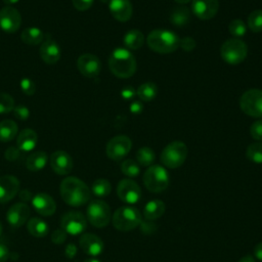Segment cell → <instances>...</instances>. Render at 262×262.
I'll list each match as a JSON object with an SVG mask.
<instances>
[{"mask_svg":"<svg viewBox=\"0 0 262 262\" xmlns=\"http://www.w3.org/2000/svg\"><path fill=\"white\" fill-rule=\"evenodd\" d=\"M17 135V124L13 120H3L0 122V141L8 142Z\"/></svg>","mask_w":262,"mask_h":262,"instance_id":"27","label":"cell"},{"mask_svg":"<svg viewBox=\"0 0 262 262\" xmlns=\"http://www.w3.org/2000/svg\"><path fill=\"white\" fill-rule=\"evenodd\" d=\"M76 254H77V247L74 244H69L64 249V255L69 259H72L76 256Z\"/></svg>","mask_w":262,"mask_h":262,"instance_id":"47","label":"cell"},{"mask_svg":"<svg viewBox=\"0 0 262 262\" xmlns=\"http://www.w3.org/2000/svg\"><path fill=\"white\" fill-rule=\"evenodd\" d=\"M218 8V0H192L191 4V10L193 14L202 20L213 18L217 13Z\"/></svg>","mask_w":262,"mask_h":262,"instance_id":"16","label":"cell"},{"mask_svg":"<svg viewBox=\"0 0 262 262\" xmlns=\"http://www.w3.org/2000/svg\"><path fill=\"white\" fill-rule=\"evenodd\" d=\"M49 164L54 173L58 175L69 174L74 166L72 157L64 150H56L51 154Z\"/></svg>","mask_w":262,"mask_h":262,"instance_id":"15","label":"cell"},{"mask_svg":"<svg viewBox=\"0 0 262 262\" xmlns=\"http://www.w3.org/2000/svg\"><path fill=\"white\" fill-rule=\"evenodd\" d=\"M176 3H178V4H187V3H189L191 0H174Z\"/></svg>","mask_w":262,"mask_h":262,"instance_id":"53","label":"cell"},{"mask_svg":"<svg viewBox=\"0 0 262 262\" xmlns=\"http://www.w3.org/2000/svg\"><path fill=\"white\" fill-rule=\"evenodd\" d=\"M13 115L20 121H26L30 117V111L26 105L18 104L13 108Z\"/></svg>","mask_w":262,"mask_h":262,"instance_id":"41","label":"cell"},{"mask_svg":"<svg viewBox=\"0 0 262 262\" xmlns=\"http://www.w3.org/2000/svg\"><path fill=\"white\" fill-rule=\"evenodd\" d=\"M84 262H100V261H98V260H96V259H87V260H85Z\"/></svg>","mask_w":262,"mask_h":262,"instance_id":"54","label":"cell"},{"mask_svg":"<svg viewBox=\"0 0 262 262\" xmlns=\"http://www.w3.org/2000/svg\"><path fill=\"white\" fill-rule=\"evenodd\" d=\"M117 194L119 199L128 205H134L141 199V188L132 179H122L117 185Z\"/></svg>","mask_w":262,"mask_h":262,"instance_id":"11","label":"cell"},{"mask_svg":"<svg viewBox=\"0 0 262 262\" xmlns=\"http://www.w3.org/2000/svg\"><path fill=\"white\" fill-rule=\"evenodd\" d=\"M246 157L253 163L262 164V142L257 141L251 143L246 150Z\"/></svg>","mask_w":262,"mask_h":262,"instance_id":"34","label":"cell"},{"mask_svg":"<svg viewBox=\"0 0 262 262\" xmlns=\"http://www.w3.org/2000/svg\"><path fill=\"white\" fill-rule=\"evenodd\" d=\"M143 183L147 190L159 193L167 189L169 185V174L160 165L149 166L143 174Z\"/></svg>","mask_w":262,"mask_h":262,"instance_id":"6","label":"cell"},{"mask_svg":"<svg viewBox=\"0 0 262 262\" xmlns=\"http://www.w3.org/2000/svg\"><path fill=\"white\" fill-rule=\"evenodd\" d=\"M18 1H19V0H3V2H4L5 4H7V5H9V6H11V5L17 3Z\"/></svg>","mask_w":262,"mask_h":262,"instance_id":"52","label":"cell"},{"mask_svg":"<svg viewBox=\"0 0 262 262\" xmlns=\"http://www.w3.org/2000/svg\"><path fill=\"white\" fill-rule=\"evenodd\" d=\"M228 30L231 36H233V38H238L241 39V37H243L246 32H247V27L245 25V23L242 19H232L229 23L228 26Z\"/></svg>","mask_w":262,"mask_h":262,"instance_id":"37","label":"cell"},{"mask_svg":"<svg viewBox=\"0 0 262 262\" xmlns=\"http://www.w3.org/2000/svg\"><path fill=\"white\" fill-rule=\"evenodd\" d=\"M156 160L155 151L147 146L140 147L136 152V162L143 167H149Z\"/></svg>","mask_w":262,"mask_h":262,"instance_id":"32","label":"cell"},{"mask_svg":"<svg viewBox=\"0 0 262 262\" xmlns=\"http://www.w3.org/2000/svg\"><path fill=\"white\" fill-rule=\"evenodd\" d=\"M1 233H2V225L0 223V235H1Z\"/></svg>","mask_w":262,"mask_h":262,"instance_id":"55","label":"cell"},{"mask_svg":"<svg viewBox=\"0 0 262 262\" xmlns=\"http://www.w3.org/2000/svg\"><path fill=\"white\" fill-rule=\"evenodd\" d=\"M79 245L85 254L93 257L100 255L103 252L104 248L102 239L98 235L90 232L81 235L79 239Z\"/></svg>","mask_w":262,"mask_h":262,"instance_id":"19","label":"cell"},{"mask_svg":"<svg viewBox=\"0 0 262 262\" xmlns=\"http://www.w3.org/2000/svg\"><path fill=\"white\" fill-rule=\"evenodd\" d=\"M19 198H20V200H23V201H29V200H31L32 201V199H33V194L29 191V190H27V189H25V190H21V192L19 193Z\"/></svg>","mask_w":262,"mask_h":262,"instance_id":"50","label":"cell"},{"mask_svg":"<svg viewBox=\"0 0 262 262\" xmlns=\"http://www.w3.org/2000/svg\"><path fill=\"white\" fill-rule=\"evenodd\" d=\"M139 226H140V228H141V232H143V233H151L152 231H155L156 230V224L152 222V221H150V220H141V222H140V224H139Z\"/></svg>","mask_w":262,"mask_h":262,"instance_id":"46","label":"cell"},{"mask_svg":"<svg viewBox=\"0 0 262 262\" xmlns=\"http://www.w3.org/2000/svg\"><path fill=\"white\" fill-rule=\"evenodd\" d=\"M60 225L67 233L77 235L86 229L87 219L81 212L71 211L61 217Z\"/></svg>","mask_w":262,"mask_h":262,"instance_id":"12","label":"cell"},{"mask_svg":"<svg viewBox=\"0 0 262 262\" xmlns=\"http://www.w3.org/2000/svg\"><path fill=\"white\" fill-rule=\"evenodd\" d=\"M220 54L225 62L229 64H238L247 57L248 46L242 39L230 38L222 44Z\"/></svg>","mask_w":262,"mask_h":262,"instance_id":"7","label":"cell"},{"mask_svg":"<svg viewBox=\"0 0 262 262\" xmlns=\"http://www.w3.org/2000/svg\"><path fill=\"white\" fill-rule=\"evenodd\" d=\"M179 47L185 51H191L195 47V41L193 38L186 36L179 41Z\"/></svg>","mask_w":262,"mask_h":262,"instance_id":"43","label":"cell"},{"mask_svg":"<svg viewBox=\"0 0 262 262\" xmlns=\"http://www.w3.org/2000/svg\"><path fill=\"white\" fill-rule=\"evenodd\" d=\"M9 257V250L3 244H0V262H5Z\"/></svg>","mask_w":262,"mask_h":262,"instance_id":"48","label":"cell"},{"mask_svg":"<svg viewBox=\"0 0 262 262\" xmlns=\"http://www.w3.org/2000/svg\"><path fill=\"white\" fill-rule=\"evenodd\" d=\"M121 171L127 177H136L140 173V167L137 162L132 159H127L121 164Z\"/></svg>","mask_w":262,"mask_h":262,"instance_id":"36","label":"cell"},{"mask_svg":"<svg viewBox=\"0 0 262 262\" xmlns=\"http://www.w3.org/2000/svg\"><path fill=\"white\" fill-rule=\"evenodd\" d=\"M91 191L98 198H105L112 191V184L107 179L99 178L96 179L91 186Z\"/></svg>","mask_w":262,"mask_h":262,"instance_id":"33","label":"cell"},{"mask_svg":"<svg viewBox=\"0 0 262 262\" xmlns=\"http://www.w3.org/2000/svg\"><path fill=\"white\" fill-rule=\"evenodd\" d=\"M254 256L258 260L262 261V243H259L258 245H256V247L254 249Z\"/></svg>","mask_w":262,"mask_h":262,"instance_id":"49","label":"cell"},{"mask_svg":"<svg viewBox=\"0 0 262 262\" xmlns=\"http://www.w3.org/2000/svg\"><path fill=\"white\" fill-rule=\"evenodd\" d=\"M29 232L35 237H44L47 235L49 227L48 224L41 218L33 217L28 221L27 224Z\"/></svg>","mask_w":262,"mask_h":262,"instance_id":"28","label":"cell"},{"mask_svg":"<svg viewBox=\"0 0 262 262\" xmlns=\"http://www.w3.org/2000/svg\"><path fill=\"white\" fill-rule=\"evenodd\" d=\"M87 220L95 227H105L112 218L110 206L101 200H93L87 207Z\"/></svg>","mask_w":262,"mask_h":262,"instance_id":"8","label":"cell"},{"mask_svg":"<svg viewBox=\"0 0 262 262\" xmlns=\"http://www.w3.org/2000/svg\"><path fill=\"white\" fill-rule=\"evenodd\" d=\"M21 25V15L19 11L9 5L0 9V29L5 33H15Z\"/></svg>","mask_w":262,"mask_h":262,"instance_id":"13","label":"cell"},{"mask_svg":"<svg viewBox=\"0 0 262 262\" xmlns=\"http://www.w3.org/2000/svg\"><path fill=\"white\" fill-rule=\"evenodd\" d=\"M124 45L131 50L139 49L144 43V35L137 29L129 30L123 39Z\"/></svg>","mask_w":262,"mask_h":262,"instance_id":"26","label":"cell"},{"mask_svg":"<svg viewBox=\"0 0 262 262\" xmlns=\"http://www.w3.org/2000/svg\"><path fill=\"white\" fill-rule=\"evenodd\" d=\"M30 213L31 210L26 203H16L8 209L6 219L12 227H20L28 221Z\"/></svg>","mask_w":262,"mask_h":262,"instance_id":"17","label":"cell"},{"mask_svg":"<svg viewBox=\"0 0 262 262\" xmlns=\"http://www.w3.org/2000/svg\"><path fill=\"white\" fill-rule=\"evenodd\" d=\"M62 201L72 207H80L90 200V189L81 179L70 176L66 177L59 186Z\"/></svg>","mask_w":262,"mask_h":262,"instance_id":"1","label":"cell"},{"mask_svg":"<svg viewBox=\"0 0 262 262\" xmlns=\"http://www.w3.org/2000/svg\"><path fill=\"white\" fill-rule=\"evenodd\" d=\"M238 262H256V260L252 255H245L238 260Z\"/></svg>","mask_w":262,"mask_h":262,"instance_id":"51","label":"cell"},{"mask_svg":"<svg viewBox=\"0 0 262 262\" xmlns=\"http://www.w3.org/2000/svg\"><path fill=\"white\" fill-rule=\"evenodd\" d=\"M21 41L28 45H38L42 42L43 32L37 27H28L23 30L20 35Z\"/></svg>","mask_w":262,"mask_h":262,"instance_id":"29","label":"cell"},{"mask_svg":"<svg viewBox=\"0 0 262 262\" xmlns=\"http://www.w3.org/2000/svg\"><path fill=\"white\" fill-rule=\"evenodd\" d=\"M190 18L189 9L186 6H180L175 8L170 14V21L177 27L185 26Z\"/></svg>","mask_w":262,"mask_h":262,"instance_id":"30","label":"cell"},{"mask_svg":"<svg viewBox=\"0 0 262 262\" xmlns=\"http://www.w3.org/2000/svg\"><path fill=\"white\" fill-rule=\"evenodd\" d=\"M14 108L13 97L5 92H0V114H8Z\"/></svg>","mask_w":262,"mask_h":262,"instance_id":"38","label":"cell"},{"mask_svg":"<svg viewBox=\"0 0 262 262\" xmlns=\"http://www.w3.org/2000/svg\"><path fill=\"white\" fill-rule=\"evenodd\" d=\"M5 159L7 161L13 162L15 160H17L20 156V149L17 146H9L6 150H5Z\"/></svg>","mask_w":262,"mask_h":262,"instance_id":"44","label":"cell"},{"mask_svg":"<svg viewBox=\"0 0 262 262\" xmlns=\"http://www.w3.org/2000/svg\"><path fill=\"white\" fill-rule=\"evenodd\" d=\"M48 162V155L43 150H37L32 152L26 160V167L32 172L42 170Z\"/></svg>","mask_w":262,"mask_h":262,"instance_id":"25","label":"cell"},{"mask_svg":"<svg viewBox=\"0 0 262 262\" xmlns=\"http://www.w3.org/2000/svg\"><path fill=\"white\" fill-rule=\"evenodd\" d=\"M108 9L113 17L119 21H128L133 13V6L130 0H110Z\"/></svg>","mask_w":262,"mask_h":262,"instance_id":"20","label":"cell"},{"mask_svg":"<svg viewBox=\"0 0 262 262\" xmlns=\"http://www.w3.org/2000/svg\"><path fill=\"white\" fill-rule=\"evenodd\" d=\"M179 37L174 32L165 29H155L146 37L147 46L161 54L174 52L179 47Z\"/></svg>","mask_w":262,"mask_h":262,"instance_id":"3","label":"cell"},{"mask_svg":"<svg viewBox=\"0 0 262 262\" xmlns=\"http://www.w3.org/2000/svg\"><path fill=\"white\" fill-rule=\"evenodd\" d=\"M93 1L94 0H72V3L77 10L85 11L92 6Z\"/></svg>","mask_w":262,"mask_h":262,"instance_id":"45","label":"cell"},{"mask_svg":"<svg viewBox=\"0 0 262 262\" xmlns=\"http://www.w3.org/2000/svg\"><path fill=\"white\" fill-rule=\"evenodd\" d=\"M187 146L184 142L175 140L168 143L161 152L162 164L170 169L180 167L186 160Z\"/></svg>","mask_w":262,"mask_h":262,"instance_id":"5","label":"cell"},{"mask_svg":"<svg viewBox=\"0 0 262 262\" xmlns=\"http://www.w3.org/2000/svg\"><path fill=\"white\" fill-rule=\"evenodd\" d=\"M108 68L118 78H130L137 68L135 56L126 48H116L108 57Z\"/></svg>","mask_w":262,"mask_h":262,"instance_id":"2","label":"cell"},{"mask_svg":"<svg viewBox=\"0 0 262 262\" xmlns=\"http://www.w3.org/2000/svg\"><path fill=\"white\" fill-rule=\"evenodd\" d=\"M239 107L248 116L262 118V90L254 88L244 92L239 98Z\"/></svg>","mask_w":262,"mask_h":262,"instance_id":"9","label":"cell"},{"mask_svg":"<svg viewBox=\"0 0 262 262\" xmlns=\"http://www.w3.org/2000/svg\"><path fill=\"white\" fill-rule=\"evenodd\" d=\"M60 48L59 45L52 39L45 40L39 49V54L41 59L48 64L56 63L60 58Z\"/></svg>","mask_w":262,"mask_h":262,"instance_id":"22","label":"cell"},{"mask_svg":"<svg viewBox=\"0 0 262 262\" xmlns=\"http://www.w3.org/2000/svg\"><path fill=\"white\" fill-rule=\"evenodd\" d=\"M32 205L35 211L42 216H51L55 213L56 210L55 201L51 195L45 192L35 194L32 199Z\"/></svg>","mask_w":262,"mask_h":262,"instance_id":"21","label":"cell"},{"mask_svg":"<svg viewBox=\"0 0 262 262\" xmlns=\"http://www.w3.org/2000/svg\"><path fill=\"white\" fill-rule=\"evenodd\" d=\"M136 94L140 98V100H142L144 102H148L157 96L158 86L154 82L143 83L137 88Z\"/></svg>","mask_w":262,"mask_h":262,"instance_id":"31","label":"cell"},{"mask_svg":"<svg viewBox=\"0 0 262 262\" xmlns=\"http://www.w3.org/2000/svg\"><path fill=\"white\" fill-rule=\"evenodd\" d=\"M38 141V135L33 129L27 128L19 132L16 138V145L20 151H31L35 148Z\"/></svg>","mask_w":262,"mask_h":262,"instance_id":"23","label":"cell"},{"mask_svg":"<svg viewBox=\"0 0 262 262\" xmlns=\"http://www.w3.org/2000/svg\"><path fill=\"white\" fill-rule=\"evenodd\" d=\"M50 238L52 241L53 244L55 245H61L66 242L67 239V232L62 229V228H59V229H55L51 232V235H50Z\"/></svg>","mask_w":262,"mask_h":262,"instance_id":"42","label":"cell"},{"mask_svg":"<svg viewBox=\"0 0 262 262\" xmlns=\"http://www.w3.org/2000/svg\"><path fill=\"white\" fill-rule=\"evenodd\" d=\"M132 141L126 135H117L108 140L105 146L106 156L113 161L123 160L131 150Z\"/></svg>","mask_w":262,"mask_h":262,"instance_id":"10","label":"cell"},{"mask_svg":"<svg viewBox=\"0 0 262 262\" xmlns=\"http://www.w3.org/2000/svg\"><path fill=\"white\" fill-rule=\"evenodd\" d=\"M248 27L254 33L262 32V9L253 10L249 14Z\"/></svg>","mask_w":262,"mask_h":262,"instance_id":"35","label":"cell"},{"mask_svg":"<svg viewBox=\"0 0 262 262\" xmlns=\"http://www.w3.org/2000/svg\"><path fill=\"white\" fill-rule=\"evenodd\" d=\"M165 210H166V206L163 201L152 200L145 204L143 208V217L146 220L154 221L160 218L161 216H163V214L165 213Z\"/></svg>","mask_w":262,"mask_h":262,"instance_id":"24","label":"cell"},{"mask_svg":"<svg viewBox=\"0 0 262 262\" xmlns=\"http://www.w3.org/2000/svg\"><path fill=\"white\" fill-rule=\"evenodd\" d=\"M77 68L84 77L95 78L100 73L101 62L95 54L84 53L78 57Z\"/></svg>","mask_w":262,"mask_h":262,"instance_id":"14","label":"cell"},{"mask_svg":"<svg viewBox=\"0 0 262 262\" xmlns=\"http://www.w3.org/2000/svg\"><path fill=\"white\" fill-rule=\"evenodd\" d=\"M19 86H20V89H21L23 93H25L26 95L30 96V95L35 94V92H36L35 83L31 79H29V78L21 79Z\"/></svg>","mask_w":262,"mask_h":262,"instance_id":"40","label":"cell"},{"mask_svg":"<svg viewBox=\"0 0 262 262\" xmlns=\"http://www.w3.org/2000/svg\"><path fill=\"white\" fill-rule=\"evenodd\" d=\"M142 220L140 211L133 206H122L112 216V222L120 231H130L139 226Z\"/></svg>","mask_w":262,"mask_h":262,"instance_id":"4","label":"cell"},{"mask_svg":"<svg viewBox=\"0 0 262 262\" xmlns=\"http://www.w3.org/2000/svg\"><path fill=\"white\" fill-rule=\"evenodd\" d=\"M251 137L257 141L262 140V119L255 121L250 127Z\"/></svg>","mask_w":262,"mask_h":262,"instance_id":"39","label":"cell"},{"mask_svg":"<svg viewBox=\"0 0 262 262\" xmlns=\"http://www.w3.org/2000/svg\"><path fill=\"white\" fill-rule=\"evenodd\" d=\"M19 180L13 175H3L0 177V203L11 201L19 191Z\"/></svg>","mask_w":262,"mask_h":262,"instance_id":"18","label":"cell"}]
</instances>
